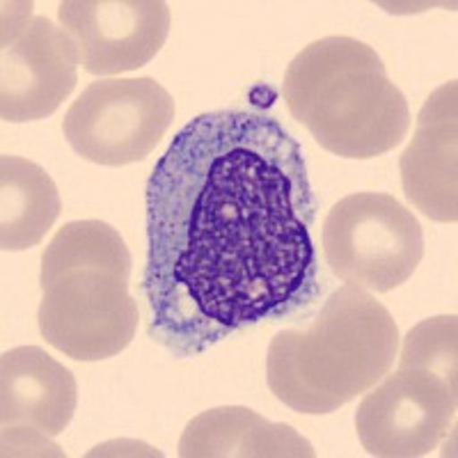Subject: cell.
Wrapping results in <instances>:
<instances>
[{
	"instance_id": "obj_7",
	"label": "cell",
	"mask_w": 458,
	"mask_h": 458,
	"mask_svg": "<svg viewBox=\"0 0 458 458\" xmlns=\"http://www.w3.org/2000/svg\"><path fill=\"white\" fill-rule=\"evenodd\" d=\"M32 3L3 12L0 120L12 124L47 120L79 83V51L72 37L32 14Z\"/></svg>"
},
{
	"instance_id": "obj_1",
	"label": "cell",
	"mask_w": 458,
	"mask_h": 458,
	"mask_svg": "<svg viewBox=\"0 0 458 458\" xmlns=\"http://www.w3.org/2000/svg\"><path fill=\"white\" fill-rule=\"evenodd\" d=\"M145 207L147 330L174 358L321 296L308 163L273 114H198L151 170Z\"/></svg>"
},
{
	"instance_id": "obj_12",
	"label": "cell",
	"mask_w": 458,
	"mask_h": 458,
	"mask_svg": "<svg viewBox=\"0 0 458 458\" xmlns=\"http://www.w3.org/2000/svg\"><path fill=\"white\" fill-rule=\"evenodd\" d=\"M182 458H314L312 443L289 424H273L243 406L199 412L179 440Z\"/></svg>"
},
{
	"instance_id": "obj_8",
	"label": "cell",
	"mask_w": 458,
	"mask_h": 458,
	"mask_svg": "<svg viewBox=\"0 0 458 458\" xmlns=\"http://www.w3.org/2000/svg\"><path fill=\"white\" fill-rule=\"evenodd\" d=\"M367 392L355 411V431L369 456H427L454 428L458 387L431 371L399 367Z\"/></svg>"
},
{
	"instance_id": "obj_6",
	"label": "cell",
	"mask_w": 458,
	"mask_h": 458,
	"mask_svg": "<svg viewBox=\"0 0 458 458\" xmlns=\"http://www.w3.org/2000/svg\"><path fill=\"white\" fill-rule=\"evenodd\" d=\"M177 106L154 79H106L69 106L63 131L85 161L122 167L145 161L174 122Z\"/></svg>"
},
{
	"instance_id": "obj_2",
	"label": "cell",
	"mask_w": 458,
	"mask_h": 458,
	"mask_svg": "<svg viewBox=\"0 0 458 458\" xmlns=\"http://www.w3.org/2000/svg\"><path fill=\"white\" fill-rule=\"evenodd\" d=\"M399 328L390 310L360 286H342L310 328L271 339L266 380L302 415H328L378 383L394 367Z\"/></svg>"
},
{
	"instance_id": "obj_3",
	"label": "cell",
	"mask_w": 458,
	"mask_h": 458,
	"mask_svg": "<svg viewBox=\"0 0 458 458\" xmlns=\"http://www.w3.org/2000/svg\"><path fill=\"white\" fill-rule=\"evenodd\" d=\"M129 277V248L113 225L73 220L57 229L39 273L37 321L48 346L81 362L122 353L138 330Z\"/></svg>"
},
{
	"instance_id": "obj_10",
	"label": "cell",
	"mask_w": 458,
	"mask_h": 458,
	"mask_svg": "<svg viewBox=\"0 0 458 458\" xmlns=\"http://www.w3.org/2000/svg\"><path fill=\"white\" fill-rule=\"evenodd\" d=\"M456 81L433 89L417 114L411 145L401 154V186L408 202L436 223L458 220Z\"/></svg>"
},
{
	"instance_id": "obj_4",
	"label": "cell",
	"mask_w": 458,
	"mask_h": 458,
	"mask_svg": "<svg viewBox=\"0 0 458 458\" xmlns=\"http://www.w3.org/2000/svg\"><path fill=\"white\" fill-rule=\"evenodd\" d=\"M289 113L326 151L342 158L383 157L411 131V110L378 53L346 35L302 48L284 72Z\"/></svg>"
},
{
	"instance_id": "obj_11",
	"label": "cell",
	"mask_w": 458,
	"mask_h": 458,
	"mask_svg": "<svg viewBox=\"0 0 458 458\" xmlns=\"http://www.w3.org/2000/svg\"><path fill=\"white\" fill-rule=\"evenodd\" d=\"M79 406L72 371L39 346H16L0 358V427L3 431L55 437Z\"/></svg>"
},
{
	"instance_id": "obj_13",
	"label": "cell",
	"mask_w": 458,
	"mask_h": 458,
	"mask_svg": "<svg viewBox=\"0 0 458 458\" xmlns=\"http://www.w3.org/2000/svg\"><path fill=\"white\" fill-rule=\"evenodd\" d=\"M63 211L55 182L21 157H0V250L21 252L42 243Z\"/></svg>"
},
{
	"instance_id": "obj_9",
	"label": "cell",
	"mask_w": 458,
	"mask_h": 458,
	"mask_svg": "<svg viewBox=\"0 0 458 458\" xmlns=\"http://www.w3.org/2000/svg\"><path fill=\"white\" fill-rule=\"evenodd\" d=\"M60 26L92 76L136 72L157 57L170 35V7L161 0H67Z\"/></svg>"
},
{
	"instance_id": "obj_14",
	"label": "cell",
	"mask_w": 458,
	"mask_h": 458,
	"mask_svg": "<svg viewBox=\"0 0 458 458\" xmlns=\"http://www.w3.org/2000/svg\"><path fill=\"white\" fill-rule=\"evenodd\" d=\"M456 317L443 314L417 323L403 339L399 367L431 371L456 387Z\"/></svg>"
},
{
	"instance_id": "obj_5",
	"label": "cell",
	"mask_w": 458,
	"mask_h": 458,
	"mask_svg": "<svg viewBox=\"0 0 458 458\" xmlns=\"http://www.w3.org/2000/svg\"><path fill=\"white\" fill-rule=\"evenodd\" d=\"M321 243L339 280L376 293L406 284L424 257L422 225L387 193L339 199L326 216Z\"/></svg>"
}]
</instances>
